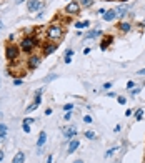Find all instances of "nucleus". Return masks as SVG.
Returning <instances> with one entry per match:
<instances>
[{"mask_svg": "<svg viewBox=\"0 0 145 163\" xmlns=\"http://www.w3.org/2000/svg\"><path fill=\"white\" fill-rule=\"evenodd\" d=\"M65 12H67V13H79V12H80L79 2H70L69 5H65Z\"/></svg>", "mask_w": 145, "mask_h": 163, "instance_id": "nucleus-4", "label": "nucleus"}, {"mask_svg": "<svg viewBox=\"0 0 145 163\" xmlns=\"http://www.w3.org/2000/svg\"><path fill=\"white\" fill-rule=\"evenodd\" d=\"M72 108H74V105H72V103L64 105V112H72Z\"/></svg>", "mask_w": 145, "mask_h": 163, "instance_id": "nucleus-25", "label": "nucleus"}, {"mask_svg": "<svg viewBox=\"0 0 145 163\" xmlns=\"http://www.w3.org/2000/svg\"><path fill=\"white\" fill-rule=\"evenodd\" d=\"M38 65H40V58H38L37 55L30 57V60H28V68H37Z\"/></svg>", "mask_w": 145, "mask_h": 163, "instance_id": "nucleus-6", "label": "nucleus"}, {"mask_svg": "<svg viewBox=\"0 0 145 163\" xmlns=\"http://www.w3.org/2000/svg\"><path fill=\"white\" fill-rule=\"evenodd\" d=\"M22 128H23V132H25V133H30V125H28V123L23 122L22 123Z\"/></svg>", "mask_w": 145, "mask_h": 163, "instance_id": "nucleus-22", "label": "nucleus"}, {"mask_svg": "<svg viewBox=\"0 0 145 163\" xmlns=\"http://www.w3.org/2000/svg\"><path fill=\"white\" fill-rule=\"evenodd\" d=\"M137 73H138V75H145V68H142V70H138V72H137Z\"/></svg>", "mask_w": 145, "mask_h": 163, "instance_id": "nucleus-35", "label": "nucleus"}, {"mask_svg": "<svg viewBox=\"0 0 145 163\" xmlns=\"http://www.w3.org/2000/svg\"><path fill=\"white\" fill-rule=\"evenodd\" d=\"M115 12H117V17H123V13L127 12V7H120V8H117Z\"/></svg>", "mask_w": 145, "mask_h": 163, "instance_id": "nucleus-18", "label": "nucleus"}, {"mask_svg": "<svg viewBox=\"0 0 145 163\" xmlns=\"http://www.w3.org/2000/svg\"><path fill=\"white\" fill-rule=\"evenodd\" d=\"M118 103L123 105V103H125V98H123V97H118Z\"/></svg>", "mask_w": 145, "mask_h": 163, "instance_id": "nucleus-33", "label": "nucleus"}, {"mask_svg": "<svg viewBox=\"0 0 145 163\" xmlns=\"http://www.w3.org/2000/svg\"><path fill=\"white\" fill-rule=\"evenodd\" d=\"M72 55H74V52H72V50H67V54H65V63H70Z\"/></svg>", "mask_w": 145, "mask_h": 163, "instance_id": "nucleus-16", "label": "nucleus"}, {"mask_svg": "<svg viewBox=\"0 0 145 163\" xmlns=\"http://www.w3.org/2000/svg\"><path fill=\"white\" fill-rule=\"evenodd\" d=\"M105 2H109V0H105Z\"/></svg>", "mask_w": 145, "mask_h": 163, "instance_id": "nucleus-40", "label": "nucleus"}, {"mask_svg": "<svg viewBox=\"0 0 145 163\" xmlns=\"http://www.w3.org/2000/svg\"><path fill=\"white\" fill-rule=\"evenodd\" d=\"M47 35H48V38L55 40V38H60L64 35V30H62V27H59V25H50L47 28Z\"/></svg>", "mask_w": 145, "mask_h": 163, "instance_id": "nucleus-1", "label": "nucleus"}, {"mask_svg": "<svg viewBox=\"0 0 145 163\" xmlns=\"http://www.w3.org/2000/svg\"><path fill=\"white\" fill-rule=\"evenodd\" d=\"M55 78H57V75H48L45 78V82H50V80H55Z\"/></svg>", "mask_w": 145, "mask_h": 163, "instance_id": "nucleus-30", "label": "nucleus"}, {"mask_svg": "<svg viewBox=\"0 0 145 163\" xmlns=\"http://www.w3.org/2000/svg\"><path fill=\"white\" fill-rule=\"evenodd\" d=\"M0 27H2V22H0Z\"/></svg>", "mask_w": 145, "mask_h": 163, "instance_id": "nucleus-39", "label": "nucleus"}, {"mask_svg": "<svg viewBox=\"0 0 145 163\" xmlns=\"http://www.w3.org/2000/svg\"><path fill=\"white\" fill-rule=\"evenodd\" d=\"M133 87H135V82H128V83H127V88L128 90H132Z\"/></svg>", "mask_w": 145, "mask_h": 163, "instance_id": "nucleus-29", "label": "nucleus"}, {"mask_svg": "<svg viewBox=\"0 0 145 163\" xmlns=\"http://www.w3.org/2000/svg\"><path fill=\"white\" fill-rule=\"evenodd\" d=\"M35 45H37V40L33 37H25L22 40V50L23 52H30Z\"/></svg>", "mask_w": 145, "mask_h": 163, "instance_id": "nucleus-2", "label": "nucleus"}, {"mask_svg": "<svg viewBox=\"0 0 145 163\" xmlns=\"http://www.w3.org/2000/svg\"><path fill=\"white\" fill-rule=\"evenodd\" d=\"M23 160H25V155H23L22 151H18L17 155L13 156V160H12V161H13V163H23Z\"/></svg>", "mask_w": 145, "mask_h": 163, "instance_id": "nucleus-12", "label": "nucleus"}, {"mask_svg": "<svg viewBox=\"0 0 145 163\" xmlns=\"http://www.w3.org/2000/svg\"><path fill=\"white\" fill-rule=\"evenodd\" d=\"M38 7H40V2H38V0H28V10L30 12L37 10Z\"/></svg>", "mask_w": 145, "mask_h": 163, "instance_id": "nucleus-11", "label": "nucleus"}, {"mask_svg": "<svg viewBox=\"0 0 145 163\" xmlns=\"http://www.w3.org/2000/svg\"><path fill=\"white\" fill-rule=\"evenodd\" d=\"M37 107H38V105H37V103H32V105H28V107H27V112H28V113H30V112H33V110H35Z\"/></svg>", "mask_w": 145, "mask_h": 163, "instance_id": "nucleus-24", "label": "nucleus"}, {"mask_svg": "<svg viewBox=\"0 0 145 163\" xmlns=\"http://www.w3.org/2000/svg\"><path fill=\"white\" fill-rule=\"evenodd\" d=\"M138 92H140V88H133V90H132V95H137Z\"/></svg>", "mask_w": 145, "mask_h": 163, "instance_id": "nucleus-32", "label": "nucleus"}, {"mask_svg": "<svg viewBox=\"0 0 145 163\" xmlns=\"http://www.w3.org/2000/svg\"><path fill=\"white\" fill-rule=\"evenodd\" d=\"M79 145H80L79 140H72V142H70V145H69V150H67V153H69V155H70V153H74L77 148H79Z\"/></svg>", "mask_w": 145, "mask_h": 163, "instance_id": "nucleus-9", "label": "nucleus"}, {"mask_svg": "<svg viewBox=\"0 0 145 163\" xmlns=\"http://www.w3.org/2000/svg\"><path fill=\"white\" fill-rule=\"evenodd\" d=\"M23 122H25V123H28V125H30V123H33V122H35V120H32V118H25V120H23Z\"/></svg>", "mask_w": 145, "mask_h": 163, "instance_id": "nucleus-31", "label": "nucleus"}, {"mask_svg": "<svg viewBox=\"0 0 145 163\" xmlns=\"http://www.w3.org/2000/svg\"><path fill=\"white\" fill-rule=\"evenodd\" d=\"M100 35V32L99 30H95V32H90V33H87V37L89 38H95V37H99Z\"/></svg>", "mask_w": 145, "mask_h": 163, "instance_id": "nucleus-20", "label": "nucleus"}, {"mask_svg": "<svg viewBox=\"0 0 145 163\" xmlns=\"http://www.w3.org/2000/svg\"><path fill=\"white\" fill-rule=\"evenodd\" d=\"M77 133V128L75 127H69V128H65L64 130V135H65V138L67 140H70V138H74V135Z\"/></svg>", "mask_w": 145, "mask_h": 163, "instance_id": "nucleus-5", "label": "nucleus"}, {"mask_svg": "<svg viewBox=\"0 0 145 163\" xmlns=\"http://www.w3.org/2000/svg\"><path fill=\"white\" fill-rule=\"evenodd\" d=\"M102 17H104V20L110 22V20H114V18L117 17V12H115V10H109V12H105V13H104Z\"/></svg>", "mask_w": 145, "mask_h": 163, "instance_id": "nucleus-7", "label": "nucleus"}, {"mask_svg": "<svg viewBox=\"0 0 145 163\" xmlns=\"http://www.w3.org/2000/svg\"><path fill=\"white\" fill-rule=\"evenodd\" d=\"M47 163H54V158H52V155L48 156V160H47Z\"/></svg>", "mask_w": 145, "mask_h": 163, "instance_id": "nucleus-36", "label": "nucleus"}, {"mask_svg": "<svg viewBox=\"0 0 145 163\" xmlns=\"http://www.w3.org/2000/svg\"><path fill=\"white\" fill-rule=\"evenodd\" d=\"M45 142H47V133H45V132H40V135H38V142H37V147L42 148Z\"/></svg>", "mask_w": 145, "mask_h": 163, "instance_id": "nucleus-8", "label": "nucleus"}, {"mask_svg": "<svg viewBox=\"0 0 145 163\" xmlns=\"http://www.w3.org/2000/svg\"><path fill=\"white\" fill-rule=\"evenodd\" d=\"M110 42H112V37H105L104 38V42H102V44H100V49H102V50H105V49H107V47L110 45Z\"/></svg>", "mask_w": 145, "mask_h": 163, "instance_id": "nucleus-14", "label": "nucleus"}, {"mask_svg": "<svg viewBox=\"0 0 145 163\" xmlns=\"http://www.w3.org/2000/svg\"><path fill=\"white\" fill-rule=\"evenodd\" d=\"M142 115H143V110H142V108H140V110H138V112H137V113H135V120H137V122H138V120H142Z\"/></svg>", "mask_w": 145, "mask_h": 163, "instance_id": "nucleus-21", "label": "nucleus"}, {"mask_svg": "<svg viewBox=\"0 0 145 163\" xmlns=\"http://www.w3.org/2000/svg\"><path fill=\"white\" fill-rule=\"evenodd\" d=\"M22 2H25V0H15V3H22Z\"/></svg>", "mask_w": 145, "mask_h": 163, "instance_id": "nucleus-37", "label": "nucleus"}, {"mask_svg": "<svg viewBox=\"0 0 145 163\" xmlns=\"http://www.w3.org/2000/svg\"><path fill=\"white\" fill-rule=\"evenodd\" d=\"M115 150H117V147H114V148H110V150H109L107 153H105V156H110V155H112V153H114Z\"/></svg>", "mask_w": 145, "mask_h": 163, "instance_id": "nucleus-27", "label": "nucleus"}, {"mask_svg": "<svg viewBox=\"0 0 145 163\" xmlns=\"http://www.w3.org/2000/svg\"><path fill=\"white\" fill-rule=\"evenodd\" d=\"M85 27H89V20H85V22H80V23H77V28H85Z\"/></svg>", "mask_w": 145, "mask_h": 163, "instance_id": "nucleus-23", "label": "nucleus"}, {"mask_svg": "<svg viewBox=\"0 0 145 163\" xmlns=\"http://www.w3.org/2000/svg\"><path fill=\"white\" fill-rule=\"evenodd\" d=\"M74 163H84V161H82V160H75Z\"/></svg>", "mask_w": 145, "mask_h": 163, "instance_id": "nucleus-38", "label": "nucleus"}, {"mask_svg": "<svg viewBox=\"0 0 145 163\" xmlns=\"http://www.w3.org/2000/svg\"><path fill=\"white\" fill-rule=\"evenodd\" d=\"M40 102H42V97H40V92L37 93V97H35V103L37 105H40Z\"/></svg>", "mask_w": 145, "mask_h": 163, "instance_id": "nucleus-26", "label": "nucleus"}, {"mask_svg": "<svg viewBox=\"0 0 145 163\" xmlns=\"http://www.w3.org/2000/svg\"><path fill=\"white\" fill-rule=\"evenodd\" d=\"M5 55H7L8 60H15L17 57H18V49H17L15 45H8L7 50H5Z\"/></svg>", "mask_w": 145, "mask_h": 163, "instance_id": "nucleus-3", "label": "nucleus"}, {"mask_svg": "<svg viewBox=\"0 0 145 163\" xmlns=\"http://www.w3.org/2000/svg\"><path fill=\"white\" fill-rule=\"evenodd\" d=\"M55 50H57V45L55 44H50V45H47L45 49H43V55H50V54H54Z\"/></svg>", "mask_w": 145, "mask_h": 163, "instance_id": "nucleus-10", "label": "nucleus"}, {"mask_svg": "<svg viewBox=\"0 0 145 163\" xmlns=\"http://www.w3.org/2000/svg\"><path fill=\"white\" fill-rule=\"evenodd\" d=\"M13 83H15V85H22V80H20V78H17L15 82H13Z\"/></svg>", "mask_w": 145, "mask_h": 163, "instance_id": "nucleus-34", "label": "nucleus"}, {"mask_svg": "<svg viewBox=\"0 0 145 163\" xmlns=\"http://www.w3.org/2000/svg\"><path fill=\"white\" fill-rule=\"evenodd\" d=\"M84 122H85V123H92L94 120H92V117H89V115H87V117H84Z\"/></svg>", "mask_w": 145, "mask_h": 163, "instance_id": "nucleus-28", "label": "nucleus"}, {"mask_svg": "<svg viewBox=\"0 0 145 163\" xmlns=\"http://www.w3.org/2000/svg\"><path fill=\"white\" fill-rule=\"evenodd\" d=\"M94 0H80V7H90Z\"/></svg>", "mask_w": 145, "mask_h": 163, "instance_id": "nucleus-17", "label": "nucleus"}, {"mask_svg": "<svg viewBox=\"0 0 145 163\" xmlns=\"http://www.w3.org/2000/svg\"><path fill=\"white\" fill-rule=\"evenodd\" d=\"M85 137L89 138V140H95V138H97V135L94 132H85Z\"/></svg>", "mask_w": 145, "mask_h": 163, "instance_id": "nucleus-19", "label": "nucleus"}, {"mask_svg": "<svg viewBox=\"0 0 145 163\" xmlns=\"http://www.w3.org/2000/svg\"><path fill=\"white\" fill-rule=\"evenodd\" d=\"M7 137V127L3 123H0V142H3Z\"/></svg>", "mask_w": 145, "mask_h": 163, "instance_id": "nucleus-13", "label": "nucleus"}, {"mask_svg": "<svg viewBox=\"0 0 145 163\" xmlns=\"http://www.w3.org/2000/svg\"><path fill=\"white\" fill-rule=\"evenodd\" d=\"M120 30H122L123 33H127L128 30H130V23H127V22H122V23H120Z\"/></svg>", "mask_w": 145, "mask_h": 163, "instance_id": "nucleus-15", "label": "nucleus"}]
</instances>
